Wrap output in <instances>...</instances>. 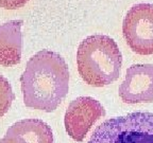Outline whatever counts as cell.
Here are the masks:
<instances>
[{
  "instance_id": "7a4b0ae2",
  "label": "cell",
  "mask_w": 153,
  "mask_h": 143,
  "mask_svg": "<svg viewBox=\"0 0 153 143\" xmlns=\"http://www.w3.org/2000/svg\"><path fill=\"white\" fill-rule=\"evenodd\" d=\"M76 67L81 79L93 87H104L119 79L122 54L117 43L102 34L87 36L76 50Z\"/></svg>"
},
{
  "instance_id": "ba28073f",
  "label": "cell",
  "mask_w": 153,
  "mask_h": 143,
  "mask_svg": "<svg viewBox=\"0 0 153 143\" xmlns=\"http://www.w3.org/2000/svg\"><path fill=\"white\" fill-rule=\"evenodd\" d=\"M5 137L16 139L20 143H53L51 127L41 119H25L10 126Z\"/></svg>"
},
{
  "instance_id": "8fae6325",
  "label": "cell",
  "mask_w": 153,
  "mask_h": 143,
  "mask_svg": "<svg viewBox=\"0 0 153 143\" xmlns=\"http://www.w3.org/2000/svg\"><path fill=\"white\" fill-rule=\"evenodd\" d=\"M0 143H20L19 141H17L16 139L10 138V137H3L2 139H0Z\"/></svg>"
},
{
  "instance_id": "5b68a950",
  "label": "cell",
  "mask_w": 153,
  "mask_h": 143,
  "mask_svg": "<svg viewBox=\"0 0 153 143\" xmlns=\"http://www.w3.org/2000/svg\"><path fill=\"white\" fill-rule=\"evenodd\" d=\"M105 116V109L99 101L91 97H79L66 109L64 125L68 136L76 142H83L95 123Z\"/></svg>"
},
{
  "instance_id": "52a82bcc",
  "label": "cell",
  "mask_w": 153,
  "mask_h": 143,
  "mask_svg": "<svg viewBox=\"0 0 153 143\" xmlns=\"http://www.w3.org/2000/svg\"><path fill=\"white\" fill-rule=\"evenodd\" d=\"M22 20L0 24V66L12 67L22 60Z\"/></svg>"
},
{
  "instance_id": "277c9868",
  "label": "cell",
  "mask_w": 153,
  "mask_h": 143,
  "mask_svg": "<svg viewBox=\"0 0 153 143\" xmlns=\"http://www.w3.org/2000/svg\"><path fill=\"white\" fill-rule=\"evenodd\" d=\"M122 34L133 52L153 54V4L138 3L128 11L122 22Z\"/></svg>"
},
{
  "instance_id": "6da1fadb",
  "label": "cell",
  "mask_w": 153,
  "mask_h": 143,
  "mask_svg": "<svg viewBox=\"0 0 153 143\" xmlns=\"http://www.w3.org/2000/svg\"><path fill=\"white\" fill-rule=\"evenodd\" d=\"M27 107L52 112L69 90V70L65 60L51 50H41L27 62L20 76Z\"/></svg>"
},
{
  "instance_id": "3957f363",
  "label": "cell",
  "mask_w": 153,
  "mask_h": 143,
  "mask_svg": "<svg viewBox=\"0 0 153 143\" xmlns=\"http://www.w3.org/2000/svg\"><path fill=\"white\" fill-rule=\"evenodd\" d=\"M87 143H153V114L135 111L105 120Z\"/></svg>"
},
{
  "instance_id": "30bf717a",
  "label": "cell",
  "mask_w": 153,
  "mask_h": 143,
  "mask_svg": "<svg viewBox=\"0 0 153 143\" xmlns=\"http://www.w3.org/2000/svg\"><path fill=\"white\" fill-rule=\"evenodd\" d=\"M29 0H0V7L5 10H17L25 7Z\"/></svg>"
},
{
  "instance_id": "9c48e42d",
  "label": "cell",
  "mask_w": 153,
  "mask_h": 143,
  "mask_svg": "<svg viewBox=\"0 0 153 143\" xmlns=\"http://www.w3.org/2000/svg\"><path fill=\"white\" fill-rule=\"evenodd\" d=\"M15 100L12 86L4 76L0 74V118H2L12 106Z\"/></svg>"
},
{
  "instance_id": "8992f818",
  "label": "cell",
  "mask_w": 153,
  "mask_h": 143,
  "mask_svg": "<svg viewBox=\"0 0 153 143\" xmlns=\"http://www.w3.org/2000/svg\"><path fill=\"white\" fill-rule=\"evenodd\" d=\"M118 94L126 104L152 103L153 65L135 64L130 66L119 86Z\"/></svg>"
}]
</instances>
